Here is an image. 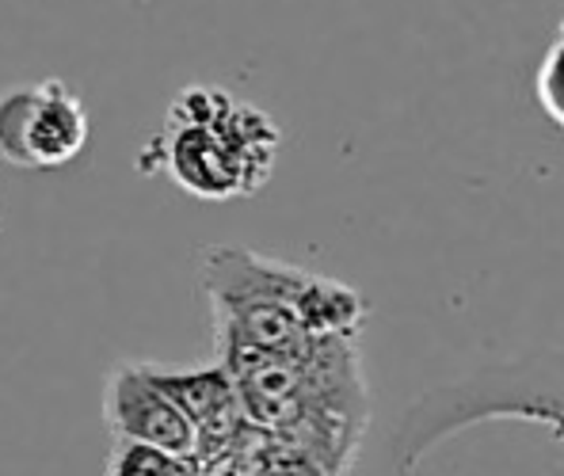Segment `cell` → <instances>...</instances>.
<instances>
[{
	"label": "cell",
	"mask_w": 564,
	"mask_h": 476,
	"mask_svg": "<svg viewBox=\"0 0 564 476\" xmlns=\"http://www.w3.org/2000/svg\"><path fill=\"white\" fill-rule=\"evenodd\" d=\"M198 282L210 302L218 344L279 355L305 350L313 339H355L370 313L355 286L248 248H203Z\"/></svg>",
	"instance_id": "6da1fadb"
},
{
	"label": "cell",
	"mask_w": 564,
	"mask_h": 476,
	"mask_svg": "<svg viewBox=\"0 0 564 476\" xmlns=\"http://www.w3.org/2000/svg\"><path fill=\"white\" fill-rule=\"evenodd\" d=\"M279 149L282 133L260 107L240 104L226 88L191 85L172 99L169 119L141 161L156 156V169L203 203H234L271 180Z\"/></svg>",
	"instance_id": "7a4b0ae2"
},
{
	"label": "cell",
	"mask_w": 564,
	"mask_h": 476,
	"mask_svg": "<svg viewBox=\"0 0 564 476\" xmlns=\"http://www.w3.org/2000/svg\"><path fill=\"white\" fill-rule=\"evenodd\" d=\"M88 141V111L65 80L46 77L0 104V156L23 172L62 169Z\"/></svg>",
	"instance_id": "3957f363"
},
{
	"label": "cell",
	"mask_w": 564,
	"mask_h": 476,
	"mask_svg": "<svg viewBox=\"0 0 564 476\" xmlns=\"http://www.w3.org/2000/svg\"><path fill=\"white\" fill-rule=\"evenodd\" d=\"M104 423L122 442H145L176 457L198 454V428L161 386L153 363L111 366L104 386Z\"/></svg>",
	"instance_id": "277c9868"
},
{
	"label": "cell",
	"mask_w": 564,
	"mask_h": 476,
	"mask_svg": "<svg viewBox=\"0 0 564 476\" xmlns=\"http://www.w3.org/2000/svg\"><path fill=\"white\" fill-rule=\"evenodd\" d=\"M107 476H198L195 457L164 454L145 442L115 439L111 457H107Z\"/></svg>",
	"instance_id": "5b68a950"
},
{
	"label": "cell",
	"mask_w": 564,
	"mask_h": 476,
	"mask_svg": "<svg viewBox=\"0 0 564 476\" xmlns=\"http://www.w3.org/2000/svg\"><path fill=\"white\" fill-rule=\"evenodd\" d=\"M538 99H542L545 115L564 127V20L557 28V39H553L550 54H545L542 69H538Z\"/></svg>",
	"instance_id": "8992f818"
}]
</instances>
